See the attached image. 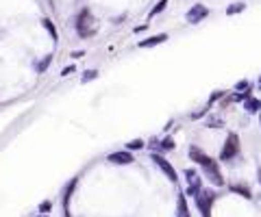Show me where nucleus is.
<instances>
[{
    "mask_svg": "<svg viewBox=\"0 0 261 217\" xmlns=\"http://www.w3.org/2000/svg\"><path fill=\"white\" fill-rule=\"evenodd\" d=\"M187 154H190V158H192L194 163H198V165H200L202 178H207L213 187H224V185H227V180H224V176H222V170H220V163H218L215 158L209 156L202 148H198V146H190Z\"/></svg>",
    "mask_w": 261,
    "mask_h": 217,
    "instance_id": "obj_1",
    "label": "nucleus"
},
{
    "mask_svg": "<svg viewBox=\"0 0 261 217\" xmlns=\"http://www.w3.org/2000/svg\"><path fill=\"white\" fill-rule=\"evenodd\" d=\"M74 28H76V35L81 39H90L98 33V20L94 18V13L90 9H81V13L76 16Z\"/></svg>",
    "mask_w": 261,
    "mask_h": 217,
    "instance_id": "obj_2",
    "label": "nucleus"
},
{
    "mask_svg": "<svg viewBox=\"0 0 261 217\" xmlns=\"http://www.w3.org/2000/svg\"><path fill=\"white\" fill-rule=\"evenodd\" d=\"M242 152V143H239V135L237 133H229L227 139L222 143V150H220V161L227 163V161H233V158L239 156Z\"/></svg>",
    "mask_w": 261,
    "mask_h": 217,
    "instance_id": "obj_3",
    "label": "nucleus"
},
{
    "mask_svg": "<svg viewBox=\"0 0 261 217\" xmlns=\"http://www.w3.org/2000/svg\"><path fill=\"white\" fill-rule=\"evenodd\" d=\"M215 198H218V193H215V191H211V189H202V191L194 198L196 208H198L200 217H211V208H213Z\"/></svg>",
    "mask_w": 261,
    "mask_h": 217,
    "instance_id": "obj_4",
    "label": "nucleus"
},
{
    "mask_svg": "<svg viewBox=\"0 0 261 217\" xmlns=\"http://www.w3.org/2000/svg\"><path fill=\"white\" fill-rule=\"evenodd\" d=\"M150 161L165 174V178H168L170 183H179V174H177V170H174V165L161 154V152H150Z\"/></svg>",
    "mask_w": 261,
    "mask_h": 217,
    "instance_id": "obj_5",
    "label": "nucleus"
},
{
    "mask_svg": "<svg viewBox=\"0 0 261 217\" xmlns=\"http://www.w3.org/2000/svg\"><path fill=\"white\" fill-rule=\"evenodd\" d=\"M183 176H185V183H187V187H185V195H190V198H196L205 187H202V176L196 170H185L183 172Z\"/></svg>",
    "mask_w": 261,
    "mask_h": 217,
    "instance_id": "obj_6",
    "label": "nucleus"
},
{
    "mask_svg": "<svg viewBox=\"0 0 261 217\" xmlns=\"http://www.w3.org/2000/svg\"><path fill=\"white\" fill-rule=\"evenodd\" d=\"M107 161L111 165H130L135 161V156H133V152H128V150H118V152L107 154Z\"/></svg>",
    "mask_w": 261,
    "mask_h": 217,
    "instance_id": "obj_7",
    "label": "nucleus"
},
{
    "mask_svg": "<svg viewBox=\"0 0 261 217\" xmlns=\"http://www.w3.org/2000/svg\"><path fill=\"white\" fill-rule=\"evenodd\" d=\"M207 16H209V9L205 5H194L192 9L185 13V20L190 22V24H198V22H202Z\"/></svg>",
    "mask_w": 261,
    "mask_h": 217,
    "instance_id": "obj_8",
    "label": "nucleus"
},
{
    "mask_svg": "<svg viewBox=\"0 0 261 217\" xmlns=\"http://www.w3.org/2000/svg\"><path fill=\"white\" fill-rule=\"evenodd\" d=\"M76 185H78V178H72L68 183V187H65V191H63V213H65V217H72V213H70V200H72V193H74Z\"/></svg>",
    "mask_w": 261,
    "mask_h": 217,
    "instance_id": "obj_9",
    "label": "nucleus"
},
{
    "mask_svg": "<svg viewBox=\"0 0 261 217\" xmlns=\"http://www.w3.org/2000/svg\"><path fill=\"white\" fill-rule=\"evenodd\" d=\"M165 41H168V33L150 35L148 39H142L140 41V48H152V46H159V43H165Z\"/></svg>",
    "mask_w": 261,
    "mask_h": 217,
    "instance_id": "obj_10",
    "label": "nucleus"
},
{
    "mask_svg": "<svg viewBox=\"0 0 261 217\" xmlns=\"http://www.w3.org/2000/svg\"><path fill=\"white\" fill-rule=\"evenodd\" d=\"M177 217H192L190 215V206H187V195L179 193L177 198Z\"/></svg>",
    "mask_w": 261,
    "mask_h": 217,
    "instance_id": "obj_11",
    "label": "nucleus"
},
{
    "mask_svg": "<svg viewBox=\"0 0 261 217\" xmlns=\"http://www.w3.org/2000/svg\"><path fill=\"white\" fill-rule=\"evenodd\" d=\"M244 108H246V113H259V108H261V100L255 98V96H248L244 100Z\"/></svg>",
    "mask_w": 261,
    "mask_h": 217,
    "instance_id": "obj_12",
    "label": "nucleus"
},
{
    "mask_svg": "<svg viewBox=\"0 0 261 217\" xmlns=\"http://www.w3.org/2000/svg\"><path fill=\"white\" fill-rule=\"evenodd\" d=\"M205 126H207V128H222V126H224V122H222L220 115L207 113V115H205Z\"/></svg>",
    "mask_w": 261,
    "mask_h": 217,
    "instance_id": "obj_13",
    "label": "nucleus"
},
{
    "mask_svg": "<svg viewBox=\"0 0 261 217\" xmlns=\"http://www.w3.org/2000/svg\"><path fill=\"white\" fill-rule=\"evenodd\" d=\"M231 191L239 193V195H242V198H246V200H250V198H252V191H250V187H248V185H239V183H235V185H231Z\"/></svg>",
    "mask_w": 261,
    "mask_h": 217,
    "instance_id": "obj_14",
    "label": "nucleus"
},
{
    "mask_svg": "<svg viewBox=\"0 0 261 217\" xmlns=\"http://www.w3.org/2000/svg\"><path fill=\"white\" fill-rule=\"evenodd\" d=\"M50 63H53V55H46L41 61L35 63V72H37V74H44V72L50 68Z\"/></svg>",
    "mask_w": 261,
    "mask_h": 217,
    "instance_id": "obj_15",
    "label": "nucleus"
},
{
    "mask_svg": "<svg viewBox=\"0 0 261 217\" xmlns=\"http://www.w3.org/2000/svg\"><path fill=\"white\" fill-rule=\"evenodd\" d=\"M41 26H44V28H46V31L50 33V37H53L55 41H57V39H59V33H57V28H55V24H53V22H50L48 18H44V20H41Z\"/></svg>",
    "mask_w": 261,
    "mask_h": 217,
    "instance_id": "obj_16",
    "label": "nucleus"
},
{
    "mask_svg": "<svg viewBox=\"0 0 261 217\" xmlns=\"http://www.w3.org/2000/svg\"><path fill=\"white\" fill-rule=\"evenodd\" d=\"M144 148H146V141H144V139H130V141L126 143V148H124V150L135 152V150H144Z\"/></svg>",
    "mask_w": 261,
    "mask_h": 217,
    "instance_id": "obj_17",
    "label": "nucleus"
},
{
    "mask_svg": "<svg viewBox=\"0 0 261 217\" xmlns=\"http://www.w3.org/2000/svg\"><path fill=\"white\" fill-rule=\"evenodd\" d=\"M165 7H168V0H159V3H157L155 7H152V9H150L148 18H155V16H159V13H161V11L165 9Z\"/></svg>",
    "mask_w": 261,
    "mask_h": 217,
    "instance_id": "obj_18",
    "label": "nucleus"
},
{
    "mask_svg": "<svg viewBox=\"0 0 261 217\" xmlns=\"http://www.w3.org/2000/svg\"><path fill=\"white\" fill-rule=\"evenodd\" d=\"M98 78V70H85L83 72V76H81V83H90V81H96Z\"/></svg>",
    "mask_w": 261,
    "mask_h": 217,
    "instance_id": "obj_19",
    "label": "nucleus"
},
{
    "mask_svg": "<svg viewBox=\"0 0 261 217\" xmlns=\"http://www.w3.org/2000/svg\"><path fill=\"white\" fill-rule=\"evenodd\" d=\"M244 9H246V5H244V3H233V5H231L229 9H227V16H235V13L244 11Z\"/></svg>",
    "mask_w": 261,
    "mask_h": 217,
    "instance_id": "obj_20",
    "label": "nucleus"
},
{
    "mask_svg": "<svg viewBox=\"0 0 261 217\" xmlns=\"http://www.w3.org/2000/svg\"><path fill=\"white\" fill-rule=\"evenodd\" d=\"M224 96H227V91H220V89H218V91H213V96H211V98H209V102H207V106H209V108H211V106H213V104L218 102V100H222Z\"/></svg>",
    "mask_w": 261,
    "mask_h": 217,
    "instance_id": "obj_21",
    "label": "nucleus"
},
{
    "mask_svg": "<svg viewBox=\"0 0 261 217\" xmlns=\"http://www.w3.org/2000/svg\"><path fill=\"white\" fill-rule=\"evenodd\" d=\"M235 91H250V81H237Z\"/></svg>",
    "mask_w": 261,
    "mask_h": 217,
    "instance_id": "obj_22",
    "label": "nucleus"
},
{
    "mask_svg": "<svg viewBox=\"0 0 261 217\" xmlns=\"http://www.w3.org/2000/svg\"><path fill=\"white\" fill-rule=\"evenodd\" d=\"M50 208H53V202L46 200V202H41V204H39V213H41V215H46Z\"/></svg>",
    "mask_w": 261,
    "mask_h": 217,
    "instance_id": "obj_23",
    "label": "nucleus"
},
{
    "mask_svg": "<svg viewBox=\"0 0 261 217\" xmlns=\"http://www.w3.org/2000/svg\"><path fill=\"white\" fill-rule=\"evenodd\" d=\"M74 72H76V68H74V65H68V68H63V70H61V76L65 78V76H70V74H74Z\"/></svg>",
    "mask_w": 261,
    "mask_h": 217,
    "instance_id": "obj_24",
    "label": "nucleus"
},
{
    "mask_svg": "<svg viewBox=\"0 0 261 217\" xmlns=\"http://www.w3.org/2000/svg\"><path fill=\"white\" fill-rule=\"evenodd\" d=\"M83 55H85V50H76V52H72L70 57H72V59H81Z\"/></svg>",
    "mask_w": 261,
    "mask_h": 217,
    "instance_id": "obj_25",
    "label": "nucleus"
},
{
    "mask_svg": "<svg viewBox=\"0 0 261 217\" xmlns=\"http://www.w3.org/2000/svg\"><path fill=\"white\" fill-rule=\"evenodd\" d=\"M257 178H259V185H261V168L257 170Z\"/></svg>",
    "mask_w": 261,
    "mask_h": 217,
    "instance_id": "obj_26",
    "label": "nucleus"
},
{
    "mask_svg": "<svg viewBox=\"0 0 261 217\" xmlns=\"http://www.w3.org/2000/svg\"><path fill=\"white\" fill-rule=\"evenodd\" d=\"M257 87H259V91H261V76H259V83H257Z\"/></svg>",
    "mask_w": 261,
    "mask_h": 217,
    "instance_id": "obj_27",
    "label": "nucleus"
},
{
    "mask_svg": "<svg viewBox=\"0 0 261 217\" xmlns=\"http://www.w3.org/2000/svg\"><path fill=\"white\" fill-rule=\"evenodd\" d=\"M257 115H259V124H261V108H259V113H257Z\"/></svg>",
    "mask_w": 261,
    "mask_h": 217,
    "instance_id": "obj_28",
    "label": "nucleus"
},
{
    "mask_svg": "<svg viewBox=\"0 0 261 217\" xmlns=\"http://www.w3.org/2000/svg\"><path fill=\"white\" fill-rule=\"evenodd\" d=\"M37 217H48V215H37Z\"/></svg>",
    "mask_w": 261,
    "mask_h": 217,
    "instance_id": "obj_29",
    "label": "nucleus"
}]
</instances>
